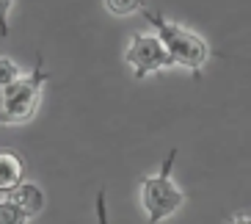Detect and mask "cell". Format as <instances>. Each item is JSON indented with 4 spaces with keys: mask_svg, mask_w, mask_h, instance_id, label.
Wrapping results in <instances>:
<instances>
[{
    "mask_svg": "<svg viewBox=\"0 0 251 224\" xmlns=\"http://www.w3.org/2000/svg\"><path fill=\"white\" fill-rule=\"evenodd\" d=\"M141 11H144L149 25H155V30H157L155 36L160 39V45L166 47L171 61L179 64V67H185V69H191L193 78H199L204 64H207V58L213 56L210 45H207L199 33H193V30H188V28H179L177 23H169L160 11H155V8H141Z\"/></svg>",
    "mask_w": 251,
    "mask_h": 224,
    "instance_id": "obj_1",
    "label": "cell"
},
{
    "mask_svg": "<svg viewBox=\"0 0 251 224\" xmlns=\"http://www.w3.org/2000/svg\"><path fill=\"white\" fill-rule=\"evenodd\" d=\"M47 81H50V72L45 69V58L39 56L33 72L23 75L11 86L0 89V125L28 122L36 113L39 100H42V89H45Z\"/></svg>",
    "mask_w": 251,
    "mask_h": 224,
    "instance_id": "obj_2",
    "label": "cell"
},
{
    "mask_svg": "<svg viewBox=\"0 0 251 224\" xmlns=\"http://www.w3.org/2000/svg\"><path fill=\"white\" fill-rule=\"evenodd\" d=\"M174 161H177V149H171L166 155V161L160 164V172L141 180V202L147 210V224H160L163 219L174 216L188 202L185 191H179L174 177H171Z\"/></svg>",
    "mask_w": 251,
    "mask_h": 224,
    "instance_id": "obj_3",
    "label": "cell"
},
{
    "mask_svg": "<svg viewBox=\"0 0 251 224\" xmlns=\"http://www.w3.org/2000/svg\"><path fill=\"white\" fill-rule=\"evenodd\" d=\"M125 61L133 67V75L138 81L147 78V75H152V72H157V69H166L174 64L155 33H133L130 47L125 53Z\"/></svg>",
    "mask_w": 251,
    "mask_h": 224,
    "instance_id": "obj_4",
    "label": "cell"
},
{
    "mask_svg": "<svg viewBox=\"0 0 251 224\" xmlns=\"http://www.w3.org/2000/svg\"><path fill=\"white\" fill-rule=\"evenodd\" d=\"M25 180V164L14 149L0 147V194L14 191L20 183Z\"/></svg>",
    "mask_w": 251,
    "mask_h": 224,
    "instance_id": "obj_5",
    "label": "cell"
},
{
    "mask_svg": "<svg viewBox=\"0 0 251 224\" xmlns=\"http://www.w3.org/2000/svg\"><path fill=\"white\" fill-rule=\"evenodd\" d=\"M6 199H11L14 205H20V208H23L30 219L39 216V213L45 210V202H47L45 199V191H42L36 183H25V180L14 188V191H8Z\"/></svg>",
    "mask_w": 251,
    "mask_h": 224,
    "instance_id": "obj_6",
    "label": "cell"
},
{
    "mask_svg": "<svg viewBox=\"0 0 251 224\" xmlns=\"http://www.w3.org/2000/svg\"><path fill=\"white\" fill-rule=\"evenodd\" d=\"M30 216L11 199H0V224H28Z\"/></svg>",
    "mask_w": 251,
    "mask_h": 224,
    "instance_id": "obj_7",
    "label": "cell"
},
{
    "mask_svg": "<svg viewBox=\"0 0 251 224\" xmlns=\"http://www.w3.org/2000/svg\"><path fill=\"white\" fill-rule=\"evenodd\" d=\"M105 8L113 17H130L144 8V0H105Z\"/></svg>",
    "mask_w": 251,
    "mask_h": 224,
    "instance_id": "obj_8",
    "label": "cell"
},
{
    "mask_svg": "<svg viewBox=\"0 0 251 224\" xmlns=\"http://www.w3.org/2000/svg\"><path fill=\"white\" fill-rule=\"evenodd\" d=\"M17 78H23V75H20V67H17L11 58H0V89L11 86Z\"/></svg>",
    "mask_w": 251,
    "mask_h": 224,
    "instance_id": "obj_9",
    "label": "cell"
},
{
    "mask_svg": "<svg viewBox=\"0 0 251 224\" xmlns=\"http://www.w3.org/2000/svg\"><path fill=\"white\" fill-rule=\"evenodd\" d=\"M94 210H97V222H100V224H111V222H108V205H105V188L97 191Z\"/></svg>",
    "mask_w": 251,
    "mask_h": 224,
    "instance_id": "obj_10",
    "label": "cell"
},
{
    "mask_svg": "<svg viewBox=\"0 0 251 224\" xmlns=\"http://www.w3.org/2000/svg\"><path fill=\"white\" fill-rule=\"evenodd\" d=\"M14 0H0V36H8V11H11Z\"/></svg>",
    "mask_w": 251,
    "mask_h": 224,
    "instance_id": "obj_11",
    "label": "cell"
},
{
    "mask_svg": "<svg viewBox=\"0 0 251 224\" xmlns=\"http://www.w3.org/2000/svg\"><path fill=\"white\" fill-rule=\"evenodd\" d=\"M229 224H251V216L249 213H235V216L229 219Z\"/></svg>",
    "mask_w": 251,
    "mask_h": 224,
    "instance_id": "obj_12",
    "label": "cell"
}]
</instances>
